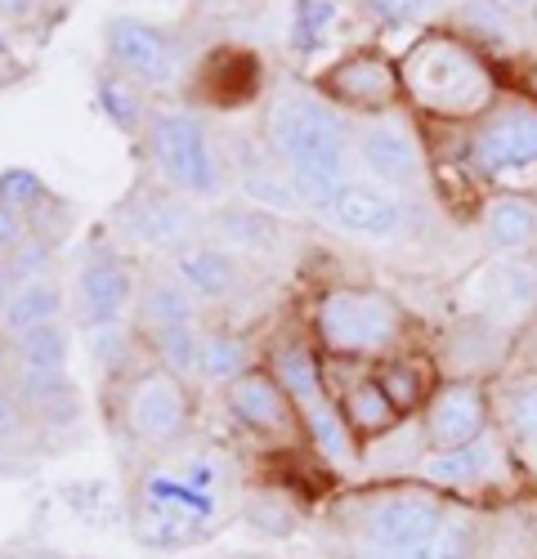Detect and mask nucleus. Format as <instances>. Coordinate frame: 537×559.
<instances>
[{
    "label": "nucleus",
    "instance_id": "1",
    "mask_svg": "<svg viewBox=\"0 0 537 559\" xmlns=\"http://www.w3.org/2000/svg\"><path fill=\"white\" fill-rule=\"evenodd\" d=\"M260 139L268 157L283 166L305 206L323 211L332 193L349 179V126L319 90H300L283 81L264 104Z\"/></svg>",
    "mask_w": 537,
    "mask_h": 559
},
{
    "label": "nucleus",
    "instance_id": "2",
    "mask_svg": "<svg viewBox=\"0 0 537 559\" xmlns=\"http://www.w3.org/2000/svg\"><path fill=\"white\" fill-rule=\"evenodd\" d=\"M398 76H403V95L421 112L448 121L484 117L492 99H498V85H492L484 55L453 27H426L408 45V55L398 59Z\"/></svg>",
    "mask_w": 537,
    "mask_h": 559
},
{
    "label": "nucleus",
    "instance_id": "3",
    "mask_svg": "<svg viewBox=\"0 0 537 559\" xmlns=\"http://www.w3.org/2000/svg\"><path fill=\"white\" fill-rule=\"evenodd\" d=\"M140 144H144L153 175L179 198L215 202V198H224V189H229V179H234L206 117L198 108H153V121Z\"/></svg>",
    "mask_w": 537,
    "mask_h": 559
},
{
    "label": "nucleus",
    "instance_id": "4",
    "mask_svg": "<svg viewBox=\"0 0 537 559\" xmlns=\"http://www.w3.org/2000/svg\"><path fill=\"white\" fill-rule=\"evenodd\" d=\"M408 313L377 287H327L313 305V336L336 358H377L403 341Z\"/></svg>",
    "mask_w": 537,
    "mask_h": 559
},
{
    "label": "nucleus",
    "instance_id": "5",
    "mask_svg": "<svg viewBox=\"0 0 537 559\" xmlns=\"http://www.w3.org/2000/svg\"><path fill=\"white\" fill-rule=\"evenodd\" d=\"M121 426L134 443L153 452H170L193 435V390L162 362L130 371L121 390Z\"/></svg>",
    "mask_w": 537,
    "mask_h": 559
},
{
    "label": "nucleus",
    "instance_id": "6",
    "mask_svg": "<svg viewBox=\"0 0 537 559\" xmlns=\"http://www.w3.org/2000/svg\"><path fill=\"white\" fill-rule=\"evenodd\" d=\"M104 63H112L117 72L134 76L148 90H175L189 76V59L179 36L162 23L134 19V14L104 19Z\"/></svg>",
    "mask_w": 537,
    "mask_h": 559
},
{
    "label": "nucleus",
    "instance_id": "7",
    "mask_svg": "<svg viewBox=\"0 0 537 559\" xmlns=\"http://www.w3.org/2000/svg\"><path fill=\"white\" fill-rule=\"evenodd\" d=\"M264 85H268L264 59L238 40H219L198 63H189L184 95L198 112H242L260 104Z\"/></svg>",
    "mask_w": 537,
    "mask_h": 559
},
{
    "label": "nucleus",
    "instance_id": "8",
    "mask_svg": "<svg viewBox=\"0 0 537 559\" xmlns=\"http://www.w3.org/2000/svg\"><path fill=\"white\" fill-rule=\"evenodd\" d=\"M313 90L341 112H363V117H385L403 99V76L398 63L377 50V45H358L345 50L332 68L313 76Z\"/></svg>",
    "mask_w": 537,
    "mask_h": 559
},
{
    "label": "nucleus",
    "instance_id": "9",
    "mask_svg": "<svg viewBox=\"0 0 537 559\" xmlns=\"http://www.w3.org/2000/svg\"><path fill=\"white\" fill-rule=\"evenodd\" d=\"M134 296H140V277H134V264L121 251L99 247L95 255H85L76 264L72 313H76V322L85 332L126 322V313H134Z\"/></svg>",
    "mask_w": 537,
    "mask_h": 559
},
{
    "label": "nucleus",
    "instance_id": "10",
    "mask_svg": "<svg viewBox=\"0 0 537 559\" xmlns=\"http://www.w3.org/2000/svg\"><path fill=\"white\" fill-rule=\"evenodd\" d=\"M470 166L484 179H511L537 170V108L506 104L492 108L470 134Z\"/></svg>",
    "mask_w": 537,
    "mask_h": 559
},
{
    "label": "nucleus",
    "instance_id": "11",
    "mask_svg": "<svg viewBox=\"0 0 537 559\" xmlns=\"http://www.w3.org/2000/svg\"><path fill=\"white\" fill-rule=\"evenodd\" d=\"M117 224L121 233L134 242V247H144V251H179V247H189L198 238V219L193 211L179 202L175 189H166V183H140L121 206H117Z\"/></svg>",
    "mask_w": 537,
    "mask_h": 559
},
{
    "label": "nucleus",
    "instance_id": "12",
    "mask_svg": "<svg viewBox=\"0 0 537 559\" xmlns=\"http://www.w3.org/2000/svg\"><path fill=\"white\" fill-rule=\"evenodd\" d=\"M354 153L363 162V170L377 175V183H385V189H413V183H421V175H426L417 130L398 112H385V117H372V121L358 126Z\"/></svg>",
    "mask_w": 537,
    "mask_h": 559
},
{
    "label": "nucleus",
    "instance_id": "13",
    "mask_svg": "<svg viewBox=\"0 0 537 559\" xmlns=\"http://www.w3.org/2000/svg\"><path fill=\"white\" fill-rule=\"evenodd\" d=\"M443 506H434L430 497H417V492H398V497H385L377 506H368L363 515V533H368V546L385 559H413L443 524Z\"/></svg>",
    "mask_w": 537,
    "mask_h": 559
},
{
    "label": "nucleus",
    "instance_id": "14",
    "mask_svg": "<svg viewBox=\"0 0 537 559\" xmlns=\"http://www.w3.org/2000/svg\"><path fill=\"white\" fill-rule=\"evenodd\" d=\"M224 407H229L238 426H247L251 435H264V439H287L300 426L291 394L278 385V377L268 367H251L247 377L224 385Z\"/></svg>",
    "mask_w": 537,
    "mask_h": 559
},
{
    "label": "nucleus",
    "instance_id": "15",
    "mask_svg": "<svg viewBox=\"0 0 537 559\" xmlns=\"http://www.w3.org/2000/svg\"><path fill=\"white\" fill-rule=\"evenodd\" d=\"M144 515L157 524V533H198L211 515H215V492H211V475L206 471H189V475H148L140 488Z\"/></svg>",
    "mask_w": 537,
    "mask_h": 559
},
{
    "label": "nucleus",
    "instance_id": "16",
    "mask_svg": "<svg viewBox=\"0 0 537 559\" xmlns=\"http://www.w3.org/2000/svg\"><path fill=\"white\" fill-rule=\"evenodd\" d=\"M488 435V399L479 381H448L426 403V443L434 452L466 448Z\"/></svg>",
    "mask_w": 537,
    "mask_h": 559
},
{
    "label": "nucleus",
    "instance_id": "17",
    "mask_svg": "<svg viewBox=\"0 0 537 559\" xmlns=\"http://www.w3.org/2000/svg\"><path fill=\"white\" fill-rule=\"evenodd\" d=\"M470 296H475V313L492 318L498 328H506V322H524L537 309V269L524 264V260L502 255L498 264H488L470 283Z\"/></svg>",
    "mask_w": 537,
    "mask_h": 559
},
{
    "label": "nucleus",
    "instance_id": "18",
    "mask_svg": "<svg viewBox=\"0 0 537 559\" xmlns=\"http://www.w3.org/2000/svg\"><path fill=\"white\" fill-rule=\"evenodd\" d=\"M170 273L193 292L198 305H219L242 287V264L238 251L219 247L215 238H193L189 247H179L170 255Z\"/></svg>",
    "mask_w": 537,
    "mask_h": 559
},
{
    "label": "nucleus",
    "instance_id": "19",
    "mask_svg": "<svg viewBox=\"0 0 537 559\" xmlns=\"http://www.w3.org/2000/svg\"><path fill=\"white\" fill-rule=\"evenodd\" d=\"M323 215L332 224H341L345 233L358 238H390L403 224V202L385 189V183H368V179H345L332 193V202L323 206Z\"/></svg>",
    "mask_w": 537,
    "mask_h": 559
},
{
    "label": "nucleus",
    "instance_id": "20",
    "mask_svg": "<svg viewBox=\"0 0 537 559\" xmlns=\"http://www.w3.org/2000/svg\"><path fill=\"white\" fill-rule=\"evenodd\" d=\"M130 322H134V332H140V341L157 336V332H170V328H198V300L175 273H162V277L140 283Z\"/></svg>",
    "mask_w": 537,
    "mask_h": 559
},
{
    "label": "nucleus",
    "instance_id": "21",
    "mask_svg": "<svg viewBox=\"0 0 537 559\" xmlns=\"http://www.w3.org/2000/svg\"><path fill=\"white\" fill-rule=\"evenodd\" d=\"M229 175H238V183L242 189L260 202V206H268V211H291V206H300V198H296V189H291V179L283 175V166L268 157V148H264V139H238V144H229Z\"/></svg>",
    "mask_w": 537,
    "mask_h": 559
},
{
    "label": "nucleus",
    "instance_id": "22",
    "mask_svg": "<svg viewBox=\"0 0 537 559\" xmlns=\"http://www.w3.org/2000/svg\"><path fill=\"white\" fill-rule=\"evenodd\" d=\"M95 108L104 112V121L126 134V139H144L148 121H153V104H148V85H140L134 76L117 72L112 63H104L95 72Z\"/></svg>",
    "mask_w": 537,
    "mask_h": 559
},
{
    "label": "nucleus",
    "instance_id": "23",
    "mask_svg": "<svg viewBox=\"0 0 537 559\" xmlns=\"http://www.w3.org/2000/svg\"><path fill=\"white\" fill-rule=\"evenodd\" d=\"M484 233H488L492 251L524 260L537 247V202L520 198V193H498L484 206Z\"/></svg>",
    "mask_w": 537,
    "mask_h": 559
},
{
    "label": "nucleus",
    "instance_id": "24",
    "mask_svg": "<svg viewBox=\"0 0 537 559\" xmlns=\"http://www.w3.org/2000/svg\"><path fill=\"white\" fill-rule=\"evenodd\" d=\"M502 471V448L492 443V435L466 443V448H443L426 456V479L443 484V488H475L488 484Z\"/></svg>",
    "mask_w": 537,
    "mask_h": 559
},
{
    "label": "nucleus",
    "instance_id": "25",
    "mask_svg": "<svg viewBox=\"0 0 537 559\" xmlns=\"http://www.w3.org/2000/svg\"><path fill=\"white\" fill-rule=\"evenodd\" d=\"M268 371H274L278 385L291 394L296 412L309 407V403H319V399H327V381H323L319 354H313V345H305L296 336L274 345V354H268Z\"/></svg>",
    "mask_w": 537,
    "mask_h": 559
},
{
    "label": "nucleus",
    "instance_id": "26",
    "mask_svg": "<svg viewBox=\"0 0 537 559\" xmlns=\"http://www.w3.org/2000/svg\"><path fill=\"white\" fill-rule=\"evenodd\" d=\"M63 309H68V292L55 277H27V283H14L10 305L0 313V328L10 336H23L32 328H45V322H59Z\"/></svg>",
    "mask_w": 537,
    "mask_h": 559
},
{
    "label": "nucleus",
    "instance_id": "27",
    "mask_svg": "<svg viewBox=\"0 0 537 559\" xmlns=\"http://www.w3.org/2000/svg\"><path fill=\"white\" fill-rule=\"evenodd\" d=\"M206 238H215L229 251H268L278 242V219L255 206H224L206 219Z\"/></svg>",
    "mask_w": 537,
    "mask_h": 559
},
{
    "label": "nucleus",
    "instance_id": "28",
    "mask_svg": "<svg viewBox=\"0 0 537 559\" xmlns=\"http://www.w3.org/2000/svg\"><path fill=\"white\" fill-rule=\"evenodd\" d=\"M300 426H305V435H309V443L319 448L332 465H354V456H358V435L349 430V421H345V412H341V403L327 394V399H319V403H309V407H300Z\"/></svg>",
    "mask_w": 537,
    "mask_h": 559
},
{
    "label": "nucleus",
    "instance_id": "29",
    "mask_svg": "<svg viewBox=\"0 0 537 559\" xmlns=\"http://www.w3.org/2000/svg\"><path fill=\"white\" fill-rule=\"evenodd\" d=\"M341 23V5L336 0H291V14H287V45L296 59H313L332 40Z\"/></svg>",
    "mask_w": 537,
    "mask_h": 559
},
{
    "label": "nucleus",
    "instance_id": "30",
    "mask_svg": "<svg viewBox=\"0 0 537 559\" xmlns=\"http://www.w3.org/2000/svg\"><path fill=\"white\" fill-rule=\"evenodd\" d=\"M336 403H341V412H345V421H349L354 435H368V439L377 435L381 439V435H390L398 426V407L385 399L377 377L372 381H354Z\"/></svg>",
    "mask_w": 537,
    "mask_h": 559
},
{
    "label": "nucleus",
    "instance_id": "31",
    "mask_svg": "<svg viewBox=\"0 0 537 559\" xmlns=\"http://www.w3.org/2000/svg\"><path fill=\"white\" fill-rule=\"evenodd\" d=\"M255 367V354L242 336L234 332H202V362H198V377L211 385H234L238 377Z\"/></svg>",
    "mask_w": 537,
    "mask_h": 559
},
{
    "label": "nucleus",
    "instance_id": "32",
    "mask_svg": "<svg viewBox=\"0 0 537 559\" xmlns=\"http://www.w3.org/2000/svg\"><path fill=\"white\" fill-rule=\"evenodd\" d=\"M377 385L385 390V399L398 407V416H408V412H417L421 403H430L426 399V371L413 362V358H390V362H381V371H377Z\"/></svg>",
    "mask_w": 537,
    "mask_h": 559
},
{
    "label": "nucleus",
    "instance_id": "33",
    "mask_svg": "<svg viewBox=\"0 0 537 559\" xmlns=\"http://www.w3.org/2000/svg\"><path fill=\"white\" fill-rule=\"evenodd\" d=\"M144 341L166 371H175V377H184V381L198 377V362H202V332L198 328H170V332H157Z\"/></svg>",
    "mask_w": 537,
    "mask_h": 559
},
{
    "label": "nucleus",
    "instance_id": "34",
    "mask_svg": "<svg viewBox=\"0 0 537 559\" xmlns=\"http://www.w3.org/2000/svg\"><path fill=\"white\" fill-rule=\"evenodd\" d=\"M502 421H506V435L515 439V448L537 452V377H524L506 390Z\"/></svg>",
    "mask_w": 537,
    "mask_h": 559
},
{
    "label": "nucleus",
    "instance_id": "35",
    "mask_svg": "<svg viewBox=\"0 0 537 559\" xmlns=\"http://www.w3.org/2000/svg\"><path fill=\"white\" fill-rule=\"evenodd\" d=\"M45 198H50V183H45L36 170H27V166H10V170H0V202H10L14 211L32 215Z\"/></svg>",
    "mask_w": 537,
    "mask_h": 559
},
{
    "label": "nucleus",
    "instance_id": "36",
    "mask_svg": "<svg viewBox=\"0 0 537 559\" xmlns=\"http://www.w3.org/2000/svg\"><path fill=\"white\" fill-rule=\"evenodd\" d=\"M430 5L434 0H358L377 27H390V32H403V27H421L430 19Z\"/></svg>",
    "mask_w": 537,
    "mask_h": 559
},
{
    "label": "nucleus",
    "instance_id": "37",
    "mask_svg": "<svg viewBox=\"0 0 537 559\" xmlns=\"http://www.w3.org/2000/svg\"><path fill=\"white\" fill-rule=\"evenodd\" d=\"M14 283H27V277H55V242L50 238H36V233H27L23 247H14L5 255Z\"/></svg>",
    "mask_w": 537,
    "mask_h": 559
},
{
    "label": "nucleus",
    "instance_id": "38",
    "mask_svg": "<svg viewBox=\"0 0 537 559\" xmlns=\"http://www.w3.org/2000/svg\"><path fill=\"white\" fill-rule=\"evenodd\" d=\"M63 14L55 10V0H0V32H36L59 23Z\"/></svg>",
    "mask_w": 537,
    "mask_h": 559
},
{
    "label": "nucleus",
    "instance_id": "39",
    "mask_svg": "<svg viewBox=\"0 0 537 559\" xmlns=\"http://www.w3.org/2000/svg\"><path fill=\"white\" fill-rule=\"evenodd\" d=\"M32 426H36V416L27 412V403L19 399L10 377H0V448H14Z\"/></svg>",
    "mask_w": 537,
    "mask_h": 559
},
{
    "label": "nucleus",
    "instance_id": "40",
    "mask_svg": "<svg viewBox=\"0 0 537 559\" xmlns=\"http://www.w3.org/2000/svg\"><path fill=\"white\" fill-rule=\"evenodd\" d=\"M413 559H470V528L462 520H443L439 533Z\"/></svg>",
    "mask_w": 537,
    "mask_h": 559
},
{
    "label": "nucleus",
    "instance_id": "41",
    "mask_svg": "<svg viewBox=\"0 0 537 559\" xmlns=\"http://www.w3.org/2000/svg\"><path fill=\"white\" fill-rule=\"evenodd\" d=\"M457 32L506 36V32H515V19H511V14H502L498 5H488V0H466L462 14H457Z\"/></svg>",
    "mask_w": 537,
    "mask_h": 559
},
{
    "label": "nucleus",
    "instance_id": "42",
    "mask_svg": "<svg viewBox=\"0 0 537 559\" xmlns=\"http://www.w3.org/2000/svg\"><path fill=\"white\" fill-rule=\"evenodd\" d=\"M27 215L23 211H14L10 202H0V260H5L14 247H23V238H27Z\"/></svg>",
    "mask_w": 537,
    "mask_h": 559
},
{
    "label": "nucleus",
    "instance_id": "43",
    "mask_svg": "<svg viewBox=\"0 0 537 559\" xmlns=\"http://www.w3.org/2000/svg\"><path fill=\"white\" fill-rule=\"evenodd\" d=\"M251 524L274 528L278 537L291 533V515H287V510H278V501H268V497H255V501H251Z\"/></svg>",
    "mask_w": 537,
    "mask_h": 559
},
{
    "label": "nucleus",
    "instance_id": "44",
    "mask_svg": "<svg viewBox=\"0 0 537 559\" xmlns=\"http://www.w3.org/2000/svg\"><path fill=\"white\" fill-rule=\"evenodd\" d=\"M23 76H27V72H23V63H19L14 55H10V59H0V95H5L10 85H19Z\"/></svg>",
    "mask_w": 537,
    "mask_h": 559
},
{
    "label": "nucleus",
    "instance_id": "45",
    "mask_svg": "<svg viewBox=\"0 0 537 559\" xmlns=\"http://www.w3.org/2000/svg\"><path fill=\"white\" fill-rule=\"evenodd\" d=\"M488 5H498V10L511 14V19H528V14H537V0H488Z\"/></svg>",
    "mask_w": 537,
    "mask_h": 559
},
{
    "label": "nucleus",
    "instance_id": "46",
    "mask_svg": "<svg viewBox=\"0 0 537 559\" xmlns=\"http://www.w3.org/2000/svg\"><path fill=\"white\" fill-rule=\"evenodd\" d=\"M10 292H14V273H10L5 260H0V313H5V305H10Z\"/></svg>",
    "mask_w": 537,
    "mask_h": 559
},
{
    "label": "nucleus",
    "instance_id": "47",
    "mask_svg": "<svg viewBox=\"0 0 537 559\" xmlns=\"http://www.w3.org/2000/svg\"><path fill=\"white\" fill-rule=\"evenodd\" d=\"M10 358H14V336H10L5 328H0V377L10 371Z\"/></svg>",
    "mask_w": 537,
    "mask_h": 559
},
{
    "label": "nucleus",
    "instance_id": "48",
    "mask_svg": "<svg viewBox=\"0 0 537 559\" xmlns=\"http://www.w3.org/2000/svg\"><path fill=\"white\" fill-rule=\"evenodd\" d=\"M14 55V45H10V36L5 32H0V59H10Z\"/></svg>",
    "mask_w": 537,
    "mask_h": 559
}]
</instances>
